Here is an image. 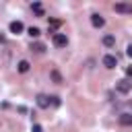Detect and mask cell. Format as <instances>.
I'll use <instances>...</instances> for the list:
<instances>
[{
  "label": "cell",
  "instance_id": "obj_1",
  "mask_svg": "<svg viewBox=\"0 0 132 132\" xmlns=\"http://www.w3.org/2000/svg\"><path fill=\"white\" fill-rule=\"evenodd\" d=\"M116 91H118V93H122V95L130 93V91H132V80H128V78L118 80V82H116Z\"/></svg>",
  "mask_w": 132,
  "mask_h": 132
},
{
  "label": "cell",
  "instance_id": "obj_2",
  "mask_svg": "<svg viewBox=\"0 0 132 132\" xmlns=\"http://www.w3.org/2000/svg\"><path fill=\"white\" fill-rule=\"evenodd\" d=\"M113 10L120 12V14H132V4H128V2H116Z\"/></svg>",
  "mask_w": 132,
  "mask_h": 132
},
{
  "label": "cell",
  "instance_id": "obj_3",
  "mask_svg": "<svg viewBox=\"0 0 132 132\" xmlns=\"http://www.w3.org/2000/svg\"><path fill=\"white\" fill-rule=\"evenodd\" d=\"M52 41H54V45H58V47H66V45H68V37H66L64 33H54Z\"/></svg>",
  "mask_w": 132,
  "mask_h": 132
},
{
  "label": "cell",
  "instance_id": "obj_4",
  "mask_svg": "<svg viewBox=\"0 0 132 132\" xmlns=\"http://www.w3.org/2000/svg\"><path fill=\"white\" fill-rule=\"evenodd\" d=\"M91 25H93L95 29H101V27L105 25V19H103L101 14H97V12H93V14H91Z\"/></svg>",
  "mask_w": 132,
  "mask_h": 132
},
{
  "label": "cell",
  "instance_id": "obj_5",
  "mask_svg": "<svg viewBox=\"0 0 132 132\" xmlns=\"http://www.w3.org/2000/svg\"><path fill=\"white\" fill-rule=\"evenodd\" d=\"M103 66H105V68H116V66H118V58L111 56V54L103 56Z\"/></svg>",
  "mask_w": 132,
  "mask_h": 132
},
{
  "label": "cell",
  "instance_id": "obj_6",
  "mask_svg": "<svg viewBox=\"0 0 132 132\" xmlns=\"http://www.w3.org/2000/svg\"><path fill=\"white\" fill-rule=\"evenodd\" d=\"M8 29H10V33H14V35H19V33H23V23L21 21H12L10 25H8Z\"/></svg>",
  "mask_w": 132,
  "mask_h": 132
},
{
  "label": "cell",
  "instance_id": "obj_7",
  "mask_svg": "<svg viewBox=\"0 0 132 132\" xmlns=\"http://www.w3.org/2000/svg\"><path fill=\"white\" fill-rule=\"evenodd\" d=\"M37 105H39L41 109H47V107H50V97H47V95H37Z\"/></svg>",
  "mask_w": 132,
  "mask_h": 132
},
{
  "label": "cell",
  "instance_id": "obj_8",
  "mask_svg": "<svg viewBox=\"0 0 132 132\" xmlns=\"http://www.w3.org/2000/svg\"><path fill=\"white\" fill-rule=\"evenodd\" d=\"M120 124L122 126H132V113H120Z\"/></svg>",
  "mask_w": 132,
  "mask_h": 132
},
{
  "label": "cell",
  "instance_id": "obj_9",
  "mask_svg": "<svg viewBox=\"0 0 132 132\" xmlns=\"http://www.w3.org/2000/svg\"><path fill=\"white\" fill-rule=\"evenodd\" d=\"M103 45L105 47H113L116 45V37L113 35H103Z\"/></svg>",
  "mask_w": 132,
  "mask_h": 132
},
{
  "label": "cell",
  "instance_id": "obj_10",
  "mask_svg": "<svg viewBox=\"0 0 132 132\" xmlns=\"http://www.w3.org/2000/svg\"><path fill=\"white\" fill-rule=\"evenodd\" d=\"M31 52H35V54H43V52H45V45L39 43V41H35V43H31Z\"/></svg>",
  "mask_w": 132,
  "mask_h": 132
},
{
  "label": "cell",
  "instance_id": "obj_11",
  "mask_svg": "<svg viewBox=\"0 0 132 132\" xmlns=\"http://www.w3.org/2000/svg\"><path fill=\"white\" fill-rule=\"evenodd\" d=\"M29 66H31V64H29V62H27V60H21V62H19V64H16V70H19V72H23V74H25V72H29Z\"/></svg>",
  "mask_w": 132,
  "mask_h": 132
},
{
  "label": "cell",
  "instance_id": "obj_12",
  "mask_svg": "<svg viewBox=\"0 0 132 132\" xmlns=\"http://www.w3.org/2000/svg\"><path fill=\"white\" fill-rule=\"evenodd\" d=\"M31 8H33V12H35L37 16H43V6H41L39 2H33V4H31Z\"/></svg>",
  "mask_w": 132,
  "mask_h": 132
},
{
  "label": "cell",
  "instance_id": "obj_13",
  "mask_svg": "<svg viewBox=\"0 0 132 132\" xmlns=\"http://www.w3.org/2000/svg\"><path fill=\"white\" fill-rule=\"evenodd\" d=\"M50 76H52V80H54V82H62V76H60V72H58V70H52V72H50Z\"/></svg>",
  "mask_w": 132,
  "mask_h": 132
},
{
  "label": "cell",
  "instance_id": "obj_14",
  "mask_svg": "<svg viewBox=\"0 0 132 132\" xmlns=\"http://www.w3.org/2000/svg\"><path fill=\"white\" fill-rule=\"evenodd\" d=\"M27 33H29L31 37H39V35H41V31H39L37 27H29V31H27Z\"/></svg>",
  "mask_w": 132,
  "mask_h": 132
},
{
  "label": "cell",
  "instance_id": "obj_15",
  "mask_svg": "<svg viewBox=\"0 0 132 132\" xmlns=\"http://www.w3.org/2000/svg\"><path fill=\"white\" fill-rule=\"evenodd\" d=\"M58 27H60V21H50V31H54Z\"/></svg>",
  "mask_w": 132,
  "mask_h": 132
},
{
  "label": "cell",
  "instance_id": "obj_16",
  "mask_svg": "<svg viewBox=\"0 0 132 132\" xmlns=\"http://www.w3.org/2000/svg\"><path fill=\"white\" fill-rule=\"evenodd\" d=\"M50 103L58 107V105H60V97H56V95H54V97H50Z\"/></svg>",
  "mask_w": 132,
  "mask_h": 132
},
{
  "label": "cell",
  "instance_id": "obj_17",
  "mask_svg": "<svg viewBox=\"0 0 132 132\" xmlns=\"http://www.w3.org/2000/svg\"><path fill=\"white\" fill-rule=\"evenodd\" d=\"M33 132H43V128L39 124H33Z\"/></svg>",
  "mask_w": 132,
  "mask_h": 132
},
{
  "label": "cell",
  "instance_id": "obj_18",
  "mask_svg": "<svg viewBox=\"0 0 132 132\" xmlns=\"http://www.w3.org/2000/svg\"><path fill=\"white\" fill-rule=\"evenodd\" d=\"M126 54H128V58H132V43L126 47Z\"/></svg>",
  "mask_w": 132,
  "mask_h": 132
},
{
  "label": "cell",
  "instance_id": "obj_19",
  "mask_svg": "<svg viewBox=\"0 0 132 132\" xmlns=\"http://www.w3.org/2000/svg\"><path fill=\"white\" fill-rule=\"evenodd\" d=\"M126 74H128V76H132V64H130V66L126 68Z\"/></svg>",
  "mask_w": 132,
  "mask_h": 132
}]
</instances>
